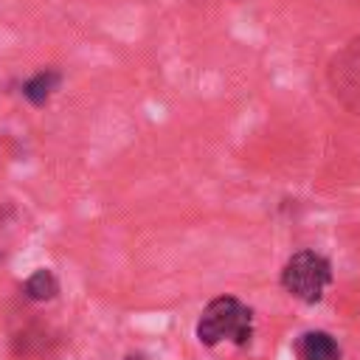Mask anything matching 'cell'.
<instances>
[{
	"label": "cell",
	"instance_id": "1",
	"mask_svg": "<svg viewBox=\"0 0 360 360\" xmlns=\"http://www.w3.org/2000/svg\"><path fill=\"white\" fill-rule=\"evenodd\" d=\"M253 338V312L233 295H219L205 304L197 318V340L202 346H217L231 340L236 346H248Z\"/></svg>",
	"mask_w": 360,
	"mask_h": 360
},
{
	"label": "cell",
	"instance_id": "2",
	"mask_svg": "<svg viewBox=\"0 0 360 360\" xmlns=\"http://www.w3.org/2000/svg\"><path fill=\"white\" fill-rule=\"evenodd\" d=\"M329 284H332V264L326 256L315 250H298L281 267V287L304 304H318Z\"/></svg>",
	"mask_w": 360,
	"mask_h": 360
},
{
	"label": "cell",
	"instance_id": "3",
	"mask_svg": "<svg viewBox=\"0 0 360 360\" xmlns=\"http://www.w3.org/2000/svg\"><path fill=\"white\" fill-rule=\"evenodd\" d=\"M326 84L340 107L360 115V34L332 53L326 65Z\"/></svg>",
	"mask_w": 360,
	"mask_h": 360
},
{
	"label": "cell",
	"instance_id": "4",
	"mask_svg": "<svg viewBox=\"0 0 360 360\" xmlns=\"http://www.w3.org/2000/svg\"><path fill=\"white\" fill-rule=\"evenodd\" d=\"M292 352L298 360H340L343 357L338 340L323 329H309L298 335L292 343Z\"/></svg>",
	"mask_w": 360,
	"mask_h": 360
},
{
	"label": "cell",
	"instance_id": "5",
	"mask_svg": "<svg viewBox=\"0 0 360 360\" xmlns=\"http://www.w3.org/2000/svg\"><path fill=\"white\" fill-rule=\"evenodd\" d=\"M59 82H62V76H59L56 70H39L37 76H31V79L22 84V96H25L34 107H42V104L53 96V90L59 87Z\"/></svg>",
	"mask_w": 360,
	"mask_h": 360
},
{
	"label": "cell",
	"instance_id": "6",
	"mask_svg": "<svg viewBox=\"0 0 360 360\" xmlns=\"http://www.w3.org/2000/svg\"><path fill=\"white\" fill-rule=\"evenodd\" d=\"M22 290H25V298H31V301H51L59 292V278L51 270L42 267V270H37L25 278Z\"/></svg>",
	"mask_w": 360,
	"mask_h": 360
}]
</instances>
